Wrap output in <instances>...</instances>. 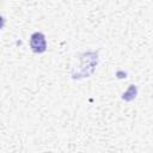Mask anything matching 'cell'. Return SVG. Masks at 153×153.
Masks as SVG:
<instances>
[{
    "label": "cell",
    "mask_w": 153,
    "mask_h": 153,
    "mask_svg": "<svg viewBox=\"0 0 153 153\" xmlns=\"http://www.w3.org/2000/svg\"><path fill=\"white\" fill-rule=\"evenodd\" d=\"M30 48L36 54H42L47 50L45 37L41 32H33L30 37Z\"/></svg>",
    "instance_id": "6da1fadb"
},
{
    "label": "cell",
    "mask_w": 153,
    "mask_h": 153,
    "mask_svg": "<svg viewBox=\"0 0 153 153\" xmlns=\"http://www.w3.org/2000/svg\"><path fill=\"white\" fill-rule=\"evenodd\" d=\"M136 94H137V87L135 85H129V87L127 88V91L123 92L122 99L126 100V102H130V100L135 99Z\"/></svg>",
    "instance_id": "7a4b0ae2"
}]
</instances>
